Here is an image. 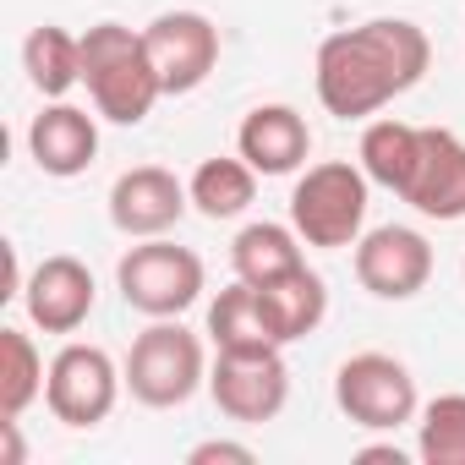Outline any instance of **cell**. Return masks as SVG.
I'll list each match as a JSON object with an SVG mask.
<instances>
[{
    "label": "cell",
    "instance_id": "cell-1",
    "mask_svg": "<svg viewBox=\"0 0 465 465\" xmlns=\"http://www.w3.org/2000/svg\"><path fill=\"white\" fill-rule=\"evenodd\" d=\"M432 45L405 17H372L361 28L329 34L318 50V99L340 121H367L421 83Z\"/></svg>",
    "mask_w": 465,
    "mask_h": 465
},
{
    "label": "cell",
    "instance_id": "cell-2",
    "mask_svg": "<svg viewBox=\"0 0 465 465\" xmlns=\"http://www.w3.org/2000/svg\"><path fill=\"white\" fill-rule=\"evenodd\" d=\"M83 83H88L94 110L115 126H137L164 99L143 34L121 28V23H94L83 34Z\"/></svg>",
    "mask_w": 465,
    "mask_h": 465
},
{
    "label": "cell",
    "instance_id": "cell-3",
    "mask_svg": "<svg viewBox=\"0 0 465 465\" xmlns=\"http://www.w3.org/2000/svg\"><path fill=\"white\" fill-rule=\"evenodd\" d=\"M291 224L307 247H323V252L356 247L367 224V170L351 159L312 164L291 192Z\"/></svg>",
    "mask_w": 465,
    "mask_h": 465
},
{
    "label": "cell",
    "instance_id": "cell-4",
    "mask_svg": "<svg viewBox=\"0 0 465 465\" xmlns=\"http://www.w3.org/2000/svg\"><path fill=\"white\" fill-rule=\"evenodd\" d=\"M197 383H208L203 340L192 329H181L175 318H153L126 351V389H132V400L153 405V411H170V405H186L197 394Z\"/></svg>",
    "mask_w": 465,
    "mask_h": 465
},
{
    "label": "cell",
    "instance_id": "cell-5",
    "mask_svg": "<svg viewBox=\"0 0 465 465\" xmlns=\"http://www.w3.org/2000/svg\"><path fill=\"white\" fill-rule=\"evenodd\" d=\"M115 285H121L126 307H137L143 318H181L203 296V258L192 247L148 236L143 247H132L121 258Z\"/></svg>",
    "mask_w": 465,
    "mask_h": 465
},
{
    "label": "cell",
    "instance_id": "cell-6",
    "mask_svg": "<svg viewBox=\"0 0 465 465\" xmlns=\"http://www.w3.org/2000/svg\"><path fill=\"white\" fill-rule=\"evenodd\" d=\"M334 400L340 411L367 427V432H394L405 421H416V378L405 361L383 356V351H361L334 372Z\"/></svg>",
    "mask_w": 465,
    "mask_h": 465
},
{
    "label": "cell",
    "instance_id": "cell-7",
    "mask_svg": "<svg viewBox=\"0 0 465 465\" xmlns=\"http://www.w3.org/2000/svg\"><path fill=\"white\" fill-rule=\"evenodd\" d=\"M121 383H126V372H115L110 351H99V345H61L55 361H50V378H45V405L66 427H99L115 411Z\"/></svg>",
    "mask_w": 465,
    "mask_h": 465
},
{
    "label": "cell",
    "instance_id": "cell-8",
    "mask_svg": "<svg viewBox=\"0 0 465 465\" xmlns=\"http://www.w3.org/2000/svg\"><path fill=\"white\" fill-rule=\"evenodd\" d=\"M208 394L230 421H274L291 400V367L280 351H219L208 372Z\"/></svg>",
    "mask_w": 465,
    "mask_h": 465
},
{
    "label": "cell",
    "instance_id": "cell-9",
    "mask_svg": "<svg viewBox=\"0 0 465 465\" xmlns=\"http://www.w3.org/2000/svg\"><path fill=\"white\" fill-rule=\"evenodd\" d=\"M143 45L164 94H192L219 66V28L203 12H159L143 28Z\"/></svg>",
    "mask_w": 465,
    "mask_h": 465
},
{
    "label": "cell",
    "instance_id": "cell-10",
    "mask_svg": "<svg viewBox=\"0 0 465 465\" xmlns=\"http://www.w3.org/2000/svg\"><path fill=\"white\" fill-rule=\"evenodd\" d=\"M356 280L383 302H411L432 280V247L411 224H378L356 242Z\"/></svg>",
    "mask_w": 465,
    "mask_h": 465
},
{
    "label": "cell",
    "instance_id": "cell-11",
    "mask_svg": "<svg viewBox=\"0 0 465 465\" xmlns=\"http://www.w3.org/2000/svg\"><path fill=\"white\" fill-rule=\"evenodd\" d=\"M186 203H192V192L164 164H137L110 186V224L132 242H148V236H164V230L181 224Z\"/></svg>",
    "mask_w": 465,
    "mask_h": 465
},
{
    "label": "cell",
    "instance_id": "cell-12",
    "mask_svg": "<svg viewBox=\"0 0 465 465\" xmlns=\"http://www.w3.org/2000/svg\"><path fill=\"white\" fill-rule=\"evenodd\" d=\"M400 197L427 219H465V143L449 126H421L416 164Z\"/></svg>",
    "mask_w": 465,
    "mask_h": 465
},
{
    "label": "cell",
    "instance_id": "cell-13",
    "mask_svg": "<svg viewBox=\"0 0 465 465\" xmlns=\"http://www.w3.org/2000/svg\"><path fill=\"white\" fill-rule=\"evenodd\" d=\"M23 307H28L34 329H45V334H77L88 323V312H94V274H88V263H77L66 252L45 258L28 274V285H23Z\"/></svg>",
    "mask_w": 465,
    "mask_h": 465
},
{
    "label": "cell",
    "instance_id": "cell-14",
    "mask_svg": "<svg viewBox=\"0 0 465 465\" xmlns=\"http://www.w3.org/2000/svg\"><path fill=\"white\" fill-rule=\"evenodd\" d=\"M28 153H34V164H39L45 175L72 181V175H83V170L99 159V126H94V115L77 110V104H50V110H39L34 126H28Z\"/></svg>",
    "mask_w": 465,
    "mask_h": 465
},
{
    "label": "cell",
    "instance_id": "cell-15",
    "mask_svg": "<svg viewBox=\"0 0 465 465\" xmlns=\"http://www.w3.org/2000/svg\"><path fill=\"white\" fill-rule=\"evenodd\" d=\"M236 148H242V159H247L258 175H291V170L307 164L312 132H307V121H302L291 104H258V110L242 121Z\"/></svg>",
    "mask_w": 465,
    "mask_h": 465
},
{
    "label": "cell",
    "instance_id": "cell-16",
    "mask_svg": "<svg viewBox=\"0 0 465 465\" xmlns=\"http://www.w3.org/2000/svg\"><path fill=\"white\" fill-rule=\"evenodd\" d=\"M258 302H263V318H269V329H274L280 345L307 340L323 323V312H329V291H323V280L307 263L291 269V274H280V280H269V285H258Z\"/></svg>",
    "mask_w": 465,
    "mask_h": 465
},
{
    "label": "cell",
    "instance_id": "cell-17",
    "mask_svg": "<svg viewBox=\"0 0 465 465\" xmlns=\"http://www.w3.org/2000/svg\"><path fill=\"white\" fill-rule=\"evenodd\" d=\"M208 340L219 351H280L269 318H263V302H258V285L236 280L230 291H219V302L208 307Z\"/></svg>",
    "mask_w": 465,
    "mask_h": 465
},
{
    "label": "cell",
    "instance_id": "cell-18",
    "mask_svg": "<svg viewBox=\"0 0 465 465\" xmlns=\"http://www.w3.org/2000/svg\"><path fill=\"white\" fill-rule=\"evenodd\" d=\"M296 242H302V236H296V224H269V219H263V224H247L242 236H236V247H230L236 280H247V285H269V280L302 269L307 258H302Z\"/></svg>",
    "mask_w": 465,
    "mask_h": 465
},
{
    "label": "cell",
    "instance_id": "cell-19",
    "mask_svg": "<svg viewBox=\"0 0 465 465\" xmlns=\"http://www.w3.org/2000/svg\"><path fill=\"white\" fill-rule=\"evenodd\" d=\"M186 192H192V203H197L203 219H236L258 197V170L247 159H203L192 170Z\"/></svg>",
    "mask_w": 465,
    "mask_h": 465
},
{
    "label": "cell",
    "instance_id": "cell-20",
    "mask_svg": "<svg viewBox=\"0 0 465 465\" xmlns=\"http://www.w3.org/2000/svg\"><path fill=\"white\" fill-rule=\"evenodd\" d=\"M23 72H28V83H34L45 99H61L72 83H83V39H72V34L55 28V23L34 28L28 45H23Z\"/></svg>",
    "mask_w": 465,
    "mask_h": 465
},
{
    "label": "cell",
    "instance_id": "cell-21",
    "mask_svg": "<svg viewBox=\"0 0 465 465\" xmlns=\"http://www.w3.org/2000/svg\"><path fill=\"white\" fill-rule=\"evenodd\" d=\"M416 143H421V126L372 121V126L361 132V170H367V181H378V186H389V192H405L411 164H416Z\"/></svg>",
    "mask_w": 465,
    "mask_h": 465
},
{
    "label": "cell",
    "instance_id": "cell-22",
    "mask_svg": "<svg viewBox=\"0 0 465 465\" xmlns=\"http://www.w3.org/2000/svg\"><path fill=\"white\" fill-rule=\"evenodd\" d=\"M45 356L23 329H0V416H23L45 394Z\"/></svg>",
    "mask_w": 465,
    "mask_h": 465
},
{
    "label": "cell",
    "instance_id": "cell-23",
    "mask_svg": "<svg viewBox=\"0 0 465 465\" xmlns=\"http://www.w3.org/2000/svg\"><path fill=\"white\" fill-rule=\"evenodd\" d=\"M416 454L427 465H465V394H438L432 405H421Z\"/></svg>",
    "mask_w": 465,
    "mask_h": 465
},
{
    "label": "cell",
    "instance_id": "cell-24",
    "mask_svg": "<svg viewBox=\"0 0 465 465\" xmlns=\"http://www.w3.org/2000/svg\"><path fill=\"white\" fill-rule=\"evenodd\" d=\"M186 460H192V465H252L258 454H252L247 443H224V438H208V443H197Z\"/></svg>",
    "mask_w": 465,
    "mask_h": 465
},
{
    "label": "cell",
    "instance_id": "cell-25",
    "mask_svg": "<svg viewBox=\"0 0 465 465\" xmlns=\"http://www.w3.org/2000/svg\"><path fill=\"white\" fill-rule=\"evenodd\" d=\"M356 460H361V465H405V454H400L394 443H378V449H361Z\"/></svg>",
    "mask_w": 465,
    "mask_h": 465
}]
</instances>
